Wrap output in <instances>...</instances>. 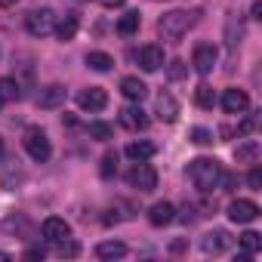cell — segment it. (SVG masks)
Instances as JSON below:
<instances>
[{
    "mask_svg": "<svg viewBox=\"0 0 262 262\" xmlns=\"http://www.w3.org/2000/svg\"><path fill=\"white\" fill-rule=\"evenodd\" d=\"M188 179L194 182L198 191L210 194V191H216L219 182H222V164H219L216 158H194V161L188 164Z\"/></svg>",
    "mask_w": 262,
    "mask_h": 262,
    "instance_id": "cell-1",
    "label": "cell"
},
{
    "mask_svg": "<svg viewBox=\"0 0 262 262\" xmlns=\"http://www.w3.org/2000/svg\"><path fill=\"white\" fill-rule=\"evenodd\" d=\"M194 22H198V13H191V10H170V13H164L158 19V31H161L164 40H179V37L188 34V28H194Z\"/></svg>",
    "mask_w": 262,
    "mask_h": 262,
    "instance_id": "cell-2",
    "label": "cell"
},
{
    "mask_svg": "<svg viewBox=\"0 0 262 262\" xmlns=\"http://www.w3.org/2000/svg\"><path fill=\"white\" fill-rule=\"evenodd\" d=\"M22 145H25V151H28V158L31 161H37V164H43V161H50V155H53V145H50V136L43 133L40 126H28L25 129V136H22Z\"/></svg>",
    "mask_w": 262,
    "mask_h": 262,
    "instance_id": "cell-3",
    "label": "cell"
},
{
    "mask_svg": "<svg viewBox=\"0 0 262 262\" xmlns=\"http://www.w3.org/2000/svg\"><path fill=\"white\" fill-rule=\"evenodd\" d=\"M126 182H129V188H136V191H155L158 188V170L151 164H145V161H136L133 170L126 173Z\"/></svg>",
    "mask_w": 262,
    "mask_h": 262,
    "instance_id": "cell-4",
    "label": "cell"
},
{
    "mask_svg": "<svg viewBox=\"0 0 262 262\" xmlns=\"http://www.w3.org/2000/svg\"><path fill=\"white\" fill-rule=\"evenodd\" d=\"M25 28H28L31 37H50V34L56 31V13H53L50 7L34 10V13L25 16Z\"/></svg>",
    "mask_w": 262,
    "mask_h": 262,
    "instance_id": "cell-5",
    "label": "cell"
},
{
    "mask_svg": "<svg viewBox=\"0 0 262 262\" xmlns=\"http://www.w3.org/2000/svg\"><path fill=\"white\" fill-rule=\"evenodd\" d=\"M228 219L237 222V225H250V222H256V219H259V207H256V201H247V198L231 201V204H228Z\"/></svg>",
    "mask_w": 262,
    "mask_h": 262,
    "instance_id": "cell-6",
    "label": "cell"
},
{
    "mask_svg": "<svg viewBox=\"0 0 262 262\" xmlns=\"http://www.w3.org/2000/svg\"><path fill=\"white\" fill-rule=\"evenodd\" d=\"M231 244H234V237H231L225 228H213V231H207V234L201 237V250H204L207 256H219V253H225Z\"/></svg>",
    "mask_w": 262,
    "mask_h": 262,
    "instance_id": "cell-7",
    "label": "cell"
},
{
    "mask_svg": "<svg viewBox=\"0 0 262 262\" xmlns=\"http://www.w3.org/2000/svg\"><path fill=\"white\" fill-rule=\"evenodd\" d=\"M216 59H219V53H216L213 43H198L194 53H191V65H194L198 74H210L216 68Z\"/></svg>",
    "mask_w": 262,
    "mask_h": 262,
    "instance_id": "cell-8",
    "label": "cell"
},
{
    "mask_svg": "<svg viewBox=\"0 0 262 262\" xmlns=\"http://www.w3.org/2000/svg\"><path fill=\"white\" fill-rule=\"evenodd\" d=\"M108 105V93L102 90V86H90V90H80L77 93V108L80 111H102Z\"/></svg>",
    "mask_w": 262,
    "mask_h": 262,
    "instance_id": "cell-9",
    "label": "cell"
},
{
    "mask_svg": "<svg viewBox=\"0 0 262 262\" xmlns=\"http://www.w3.org/2000/svg\"><path fill=\"white\" fill-rule=\"evenodd\" d=\"M136 59H139V68L151 74V71H158V68L164 65V47H158V43H145V47L139 50Z\"/></svg>",
    "mask_w": 262,
    "mask_h": 262,
    "instance_id": "cell-10",
    "label": "cell"
},
{
    "mask_svg": "<svg viewBox=\"0 0 262 262\" xmlns=\"http://www.w3.org/2000/svg\"><path fill=\"white\" fill-rule=\"evenodd\" d=\"M222 108H225V114H244V111L250 108V96H247L244 90L231 86V90L222 93Z\"/></svg>",
    "mask_w": 262,
    "mask_h": 262,
    "instance_id": "cell-11",
    "label": "cell"
},
{
    "mask_svg": "<svg viewBox=\"0 0 262 262\" xmlns=\"http://www.w3.org/2000/svg\"><path fill=\"white\" fill-rule=\"evenodd\" d=\"M65 99H68V90L62 83H50V86H43L37 93V105L40 108H59V105H65Z\"/></svg>",
    "mask_w": 262,
    "mask_h": 262,
    "instance_id": "cell-12",
    "label": "cell"
},
{
    "mask_svg": "<svg viewBox=\"0 0 262 262\" xmlns=\"http://www.w3.org/2000/svg\"><path fill=\"white\" fill-rule=\"evenodd\" d=\"M40 231H43V237H47L50 244H56V241H65V237H71V225H68L65 219H59V216H50V219H43Z\"/></svg>",
    "mask_w": 262,
    "mask_h": 262,
    "instance_id": "cell-13",
    "label": "cell"
},
{
    "mask_svg": "<svg viewBox=\"0 0 262 262\" xmlns=\"http://www.w3.org/2000/svg\"><path fill=\"white\" fill-rule=\"evenodd\" d=\"M176 219V207L170 204V201H158V204H151V210H148V222L155 225V228H164V225H170Z\"/></svg>",
    "mask_w": 262,
    "mask_h": 262,
    "instance_id": "cell-14",
    "label": "cell"
},
{
    "mask_svg": "<svg viewBox=\"0 0 262 262\" xmlns=\"http://www.w3.org/2000/svg\"><path fill=\"white\" fill-rule=\"evenodd\" d=\"M155 111H158V117H161L164 123H173V120L179 117V102H176L170 93H158V99H155Z\"/></svg>",
    "mask_w": 262,
    "mask_h": 262,
    "instance_id": "cell-15",
    "label": "cell"
},
{
    "mask_svg": "<svg viewBox=\"0 0 262 262\" xmlns=\"http://www.w3.org/2000/svg\"><path fill=\"white\" fill-rule=\"evenodd\" d=\"M120 93H123V99H129V102H142V99L148 96V86H145L139 77H123V80H120Z\"/></svg>",
    "mask_w": 262,
    "mask_h": 262,
    "instance_id": "cell-16",
    "label": "cell"
},
{
    "mask_svg": "<svg viewBox=\"0 0 262 262\" xmlns=\"http://www.w3.org/2000/svg\"><path fill=\"white\" fill-rule=\"evenodd\" d=\"M120 123L136 133V129H145V126H148V117H145V111H142L139 105H133V108H123V111H120Z\"/></svg>",
    "mask_w": 262,
    "mask_h": 262,
    "instance_id": "cell-17",
    "label": "cell"
},
{
    "mask_svg": "<svg viewBox=\"0 0 262 262\" xmlns=\"http://www.w3.org/2000/svg\"><path fill=\"white\" fill-rule=\"evenodd\" d=\"M77 28H80V22H77V16L74 13H65L62 19H56V37L65 43V40H74V34H77Z\"/></svg>",
    "mask_w": 262,
    "mask_h": 262,
    "instance_id": "cell-18",
    "label": "cell"
},
{
    "mask_svg": "<svg viewBox=\"0 0 262 262\" xmlns=\"http://www.w3.org/2000/svg\"><path fill=\"white\" fill-rule=\"evenodd\" d=\"M22 99V86L16 77H0V108H7L10 102Z\"/></svg>",
    "mask_w": 262,
    "mask_h": 262,
    "instance_id": "cell-19",
    "label": "cell"
},
{
    "mask_svg": "<svg viewBox=\"0 0 262 262\" xmlns=\"http://www.w3.org/2000/svg\"><path fill=\"white\" fill-rule=\"evenodd\" d=\"M234 161L237 164H256L259 161V142L256 139H247L234 148Z\"/></svg>",
    "mask_w": 262,
    "mask_h": 262,
    "instance_id": "cell-20",
    "label": "cell"
},
{
    "mask_svg": "<svg viewBox=\"0 0 262 262\" xmlns=\"http://www.w3.org/2000/svg\"><path fill=\"white\" fill-rule=\"evenodd\" d=\"M155 151H158V148H155L151 142H145V139L126 145V158H129V161H148V158H155Z\"/></svg>",
    "mask_w": 262,
    "mask_h": 262,
    "instance_id": "cell-21",
    "label": "cell"
},
{
    "mask_svg": "<svg viewBox=\"0 0 262 262\" xmlns=\"http://www.w3.org/2000/svg\"><path fill=\"white\" fill-rule=\"evenodd\" d=\"M96 256L99 259H120V256H126V244L123 241H102L96 247Z\"/></svg>",
    "mask_w": 262,
    "mask_h": 262,
    "instance_id": "cell-22",
    "label": "cell"
},
{
    "mask_svg": "<svg viewBox=\"0 0 262 262\" xmlns=\"http://www.w3.org/2000/svg\"><path fill=\"white\" fill-rule=\"evenodd\" d=\"M139 31V13H123L117 19V34L120 37H133Z\"/></svg>",
    "mask_w": 262,
    "mask_h": 262,
    "instance_id": "cell-23",
    "label": "cell"
},
{
    "mask_svg": "<svg viewBox=\"0 0 262 262\" xmlns=\"http://www.w3.org/2000/svg\"><path fill=\"white\" fill-rule=\"evenodd\" d=\"M86 68H93V71H111L114 68V59L108 53L93 50V53H86Z\"/></svg>",
    "mask_w": 262,
    "mask_h": 262,
    "instance_id": "cell-24",
    "label": "cell"
},
{
    "mask_svg": "<svg viewBox=\"0 0 262 262\" xmlns=\"http://www.w3.org/2000/svg\"><path fill=\"white\" fill-rule=\"evenodd\" d=\"M237 241H241V250H244V256H256V253L262 250V237H259L256 231H244Z\"/></svg>",
    "mask_w": 262,
    "mask_h": 262,
    "instance_id": "cell-25",
    "label": "cell"
},
{
    "mask_svg": "<svg viewBox=\"0 0 262 262\" xmlns=\"http://www.w3.org/2000/svg\"><path fill=\"white\" fill-rule=\"evenodd\" d=\"M241 34H244V28L234 22V16H228V22H225V43H228V50H237Z\"/></svg>",
    "mask_w": 262,
    "mask_h": 262,
    "instance_id": "cell-26",
    "label": "cell"
},
{
    "mask_svg": "<svg viewBox=\"0 0 262 262\" xmlns=\"http://www.w3.org/2000/svg\"><path fill=\"white\" fill-rule=\"evenodd\" d=\"M194 102H198L201 108H213V105H216V93H213V86H210V83H201V86L194 90Z\"/></svg>",
    "mask_w": 262,
    "mask_h": 262,
    "instance_id": "cell-27",
    "label": "cell"
},
{
    "mask_svg": "<svg viewBox=\"0 0 262 262\" xmlns=\"http://www.w3.org/2000/svg\"><path fill=\"white\" fill-rule=\"evenodd\" d=\"M90 136L99 139V142H108V139L114 136V126H111V123H102V120H93V123H90Z\"/></svg>",
    "mask_w": 262,
    "mask_h": 262,
    "instance_id": "cell-28",
    "label": "cell"
},
{
    "mask_svg": "<svg viewBox=\"0 0 262 262\" xmlns=\"http://www.w3.org/2000/svg\"><path fill=\"white\" fill-rule=\"evenodd\" d=\"M99 173H102V179H111V176L117 173V155H114V151H108V155L102 158V167H99Z\"/></svg>",
    "mask_w": 262,
    "mask_h": 262,
    "instance_id": "cell-29",
    "label": "cell"
},
{
    "mask_svg": "<svg viewBox=\"0 0 262 262\" xmlns=\"http://www.w3.org/2000/svg\"><path fill=\"white\" fill-rule=\"evenodd\" d=\"M56 253H59V256H77V253H80V244H77V241H71V237L56 241Z\"/></svg>",
    "mask_w": 262,
    "mask_h": 262,
    "instance_id": "cell-30",
    "label": "cell"
},
{
    "mask_svg": "<svg viewBox=\"0 0 262 262\" xmlns=\"http://www.w3.org/2000/svg\"><path fill=\"white\" fill-rule=\"evenodd\" d=\"M191 142H194V145H210V142H213V133H210L207 126H194V129H191Z\"/></svg>",
    "mask_w": 262,
    "mask_h": 262,
    "instance_id": "cell-31",
    "label": "cell"
},
{
    "mask_svg": "<svg viewBox=\"0 0 262 262\" xmlns=\"http://www.w3.org/2000/svg\"><path fill=\"white\" fill-rule=\"evenodd\" d=\"M185 71H188V65H185V62H179V59H173V62H170V68H167L170 80H182V77H185Z\"/></svg>",
    "mask_w": 262,
    "mask_h": 262,
    "instance_id": "cell-32",
    "label": "cell"
},
{
    "mask_svg": "<svg viewBox=\"0 0 262 262\" xmlns=\"http://www.w3.org/2000/svg\"><path fill=\"white\" fill-rule=\"evenodd\" d=\"M247 182H250V188H253V191H259V188H262V170H259V167H253V170H250V176H247Z\"/></svg>",
    "mask_w": 262,
    "mask_h": 262,
    "instance_id": "cell-33",
    "label": "cell"
},
{
    "mask_svg": "<svg viewBox=\"0 0 262 262\" xmlns=\"http://www.w3.org/2000/svg\"><path fill=\"white\" fill-rule=\"evenodd\" d=\"M253 126H256V117H247V120L237 126V133H253Z\"/></svg>",
    "mask_w": 262,
    "mask_h": 262,
    "instance_id": "cell-34",
    "label": "cell"
},
{
    "mask_svg": "<svg viewBox=\"0 0 262 262\" xmlns=\"http://www.w3.org/2000/svg\"><path fill=\"white\" fill-rule=\"evenodd\" d=\"M25 256H28V259H43V250H40V247H31Z\"/></svg>",
    "mask_w": 262,
    "mask_h": 262,
    "instance_id": "cell-35",
    "label": "cell"
},
{
    "mask_svg": "<svg viewBox=\"0 0 262 262\" xmlns=\"http://www.w3.org/2000/svg\"><path fill=\"white\" fill-rule=\"evenodd\" d=\"M250 13H253V19H262V4H259V0L250 7Z\"/></svg>",
    "mask_w": 262,
    "mask_h": 262,
    "instance_id": "cell-36",
    "label": "cell"
},
{
    "mask_svg": "<svg viewBox=\"0 0 262 262\" xmlns=\"http://www.w3.org/2000/svg\"><path fill=\"white\" fill-rule=\"evenodd\" d=\"M170 250H173V253H182V250H185V241H176V244H173Z\"/></svg>",
    "mask_w": 262,
    "mask_h": 262,
    "instance_id": "cell-37",
    "label": "cell"
},
{
    "mask_svg": "<svg viewBox=\"0 0 262 262\" xmlns=\"http://www.w3.org/2000/svg\"><path fill=\"white\" fill-rule=\"evenodd\" d=\"M19 4V0H0V7H4V10H10V7H16Z\"/></svg>",
    "mask_w": 262,
    "mask_h": 262,
    "instance_id": "cell-38",
    "label": "cell"
},
{
    "mask_svg": "<svg viewBox=\"0 0 262 262\" xmlns=\"http://www.w3.org/2000/svg\"><path fill=\"white\" fill-rule=\"evenodd\" d=\"M0 158H4V139H0Z\"/></svg>",
    "mask_w": 262,
    "mask_h": 262,
    "instance_id": "cell-39",
    "label": "cell"
},
{
    "mask_svg": "<svg viewBox=\"0 0 262 262\" xmlns=\"http://www.w3.org/2000/svg\"><path fill=\"white\" fill-rule=\"evenodd\" d=\"M0 259H10V253H0Z\"/></svg>",
    "mask_w": 262,
    "mask_h": 262,
    "instance_id": "cell-40",
    "label": "cell"
},
{
    "mask_svg": "<svg viewBox=\"0 0 262 262\" xmlns=\"http://www.w3.org/2000/svg\"><path fill=\"white\" fill-rule=\"evenodd\" d=\"M77 4H86V0H77Z\"/></svg>",
    "mask_w": 262,
    "mask_h": 262,
    "instance_id": "cell-41",
    "label": "cell"
}]
</instances>
